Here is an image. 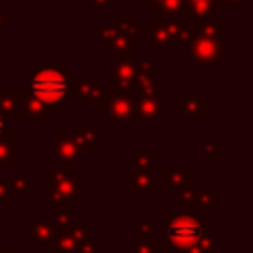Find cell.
<instances>
[{
	"label": "cell",
	"mask_w": 253,
	"mask_h": 253,
	"mask_svg": "<svg viewBox=\"0 0 253 253\" xmlns=\"http://www.w3.org/2000/svg\"><path fill=\"white\" fill-rule=\"evenodd\" d=\"M73 71L63 65V61L43 63L38 61L28 73V91L34 99L57 107L73 95Z\"/></svg>",
	"instance_id": "1"
},
{
	"label": "cell",
	"mask_w": 253,
	"mask_h": 253,
	"mask_svg": "<svg viewBox=\"0 0 253 253\" xmlns=\"http://www.w3.org/2000/svg\"><path fill=\"white\" fill-rule=\"evenodd\" d=\"M162 243L166 251H186L200 243L208 233V225L200 223L194 215H164Z\"/></svg>",
	"instance_id": "2"
},
{
	"label": "cell",
	"mask_w": 253,
	"mask_h": 253,
	"mask_svg": "<svg viewBox=\"0 0 253 253\" xmlns=\"http://www.w3.org/2000/svg\"><path fill=\"white\" fill-rule=\"evenodd\" d=\"M134 95L136 93H111L103 89L89 99L91 107L115 125H134Z\"/></svg>",
	"instance_id": "3"
},
{
	"label": "cell",
	"mask_w": 253,
	"mask_h": 253,
	"mask_svg": "<svg viewBox=\"0 0 253 253\" xmlns=\"http://www.w3.org/2000/svg\"><path fill=\"white\" fill-rule=\"evenodd\" d=\"M180 45H182V51L190 53V57L200 67H208L211 71H215L217 63H221L223 59V42L219 40H210V38L190 34V38L180 42Z\"/></svg>",
	"instance_id": "4"
},
{
	"label": "cell",
	"mask_w": 253,
	"mask_h": 253,
	"mask_svg": "<svg viewBox=\"0 0 253 253\" xmlns=\"http://www.w3.org/2000/svg\"><path fill=\"white\" fill-rule=\"evenodd\" d=\"M45 200L53 206L57 204H71L73 198L81 194V182L69 170H53L45 172Z\"/></svg>",
	"instance_id": "5"
},
{
	"label": "cell",
	"mask_w": 253,
	"mask_h": 253,
	"mask_svg": "<svg viewBox=\"0 0 253 253\" xmlns=\"http://www.w3.org/2000/svg\"><path fill=\"white\" fill-rule=\"evenodd\" d=\"M164 115V95L160 87L136 91L134 95V125L150 123Z\"/></svg>",
	"instance_id": "6"
},
{
	"label": "cell",
	"mask_w": 253,
	"mask_h": 253,
	"mask_svg": "<svg viewBox=\"0 0 253 253\" xmlns=\"http://www.w3.org/2000/svg\"><path fill=\"white\" fill-rule=\"evenodd\" d=\"M134 71H136V63L115 61L111 67V83L107 89L111 93H136L134 91Z\"/></svg>",
	"instance_id": "7"
},
{
	"label": "cell",
	"mask_w": 253,
	"mask_h": 253,
	"mask_svg": "<svg viewBox=\"0 0 253 253\" xmlns=\"http://www.w3.org/2000/svg\"><path fill=\"white\" fill-rule=\"evenodd\" d=\"M18 115L26 117L30 125L42 126V125H45V121H47L49 117H53V115H55V107L45 105V103H42V101H38V99H34V97L30 95V97L22 103V107H20V113H18Z\"/></svg>",
	"instance_id": "8"
},
{
	"label": "cell",
	"mask_w": 253,
	"mask_h": 253,
	"mask_svg": "<svg viewBox=\"0 0 253 253\" xmlns=\"http://www.w3.org/2000/svg\"><path fill=\"white\" fill-rule=\"evenodd\" d=\"M53 152H55V158H57V160L63 164V168L69 170V172H71L73 164H75L77 160H81V156H83V152L77 148L75 140H73L71 136H65V134H57V136H55V148H53Z\"/></svg>",
	"instance_id": "9"
},
{
	"label": "cell",
	"mask_w": 253,
	"mask_h": 253,
	"mask_svg": "<svg viewBox=\"0 0 253 253\" xmlns=\"http://www.w3.org/2000/svg\"><path fill=\"white\" fill-rule=\"evenodd\" d=\"M30 97V91L26 87H4L0 89V113L4 117L18 115L22 103Z\"/></svg>",
	"instance_id": "10"
},
{
	"label": "cell",
	"mask_w": 253,
	"mask_h": 253,
	"mask_svg": "<svg viewBox=\"0 0 253 253\" xmlns=\"http://www.w3.org/2000/svg\"><path fill=\"white\" fill-rule=\"evenodd\" d=\"M20 158V136L18 132L6 130L0 134V170H8Z\"/></svg>",
	"instance_id": "11"
},
{
	"label": "cell",
	"mask_w": 253,
	"mask_h": 253,
	"mask_svg": "<svg viewBox=\"0 0 253 253\" xmlns=\"http://www.w3.org/2000/svg\"><path fill=\"white\" fill-rule=\"evenodd\" d=\"M152 26H158L162 28L170 40H178V42H184L190 38V30L186 24H182L178 18H170V16H164L162 12L158 10H152Z\"/></svg>",
	"instance_id": "12"
},
{
	"label": "cell",
	"mask_w": 253,
	"mask_h": 253,
	"mask_svg": "<svg viewBox=\"0 0 253 253\" xmlns=\"http://www.w3.org/2000/svg\"><path fill=\"white\" fill-rule=\"evenodd\" d=\"M136 34H140L144 38V42L154 47V51H158V53H170L172 51V40L162 28H158V26H136Z\"/></svg>",
	"instance_id": "13"
},
{
	"label": "cell",
	"mask_w": 253,
	"mask_h": 253,
	"mask_svg": "<svg viewBox=\"0 0 253 253\" xmlns=\"http://www.w3.org/2000/svg\"><path fill=\"white\" fill-rule=\"evenodd\" d=\"M71 138L75 140L77 148L81 152H89L95 142L101 140V126L99 125H73L71 126Z\"/></svg>",
	"instance_id": "14"
},
{
	"label": "cell",
	"mask_w": 253,
	"mask_h": 253,
	"mask_svg": "<svg viewBox=\"0 0 253 253\" xmlns=\"http://www.w3.org/2000/svg\"><path fill=\"white\" fill-rule=\"evenodd\" d=\"M154 79V53L148 51L144 55V61L138 65L136 63V71H134V91H148L150 87H154L152 83Z\"/></svg>",
	"instance_id": "15"
},
{
	"label": "cell",
	"mask_w": 253,
	"mask_h": 253,
	"mask_svg": "<svg viewBox=\"0 0 253 253\" xmlns=\"http://www.w3.org/2000/svg\"><path fill=\"white\" fill-rule=\"evenodd\" d=\"M126 182L136 192V196L150 198L154 194V176L150 172H138L134 168L126 170Z\"/></svg>",
	"instance_id": "16"
},
{
	"label": "cell",
	"mask_w": 253,
	"mask_h": 253,
	"mask_svg": "<svg viewBox=\"0 0 253 253\" xmlns=\"http://www.w3.org/2000/svg\"><path fill=\"white\" fill-rule=\"evenodd\" d=\"M99 91H101V83H99V79L93 77V73L89 69H83L81 77L77 81H73V95H77L81 99H91Z\"/></svg>",
	"instance_id": "17"
},
{
	"label": "cell",
	"mask_w": 253,
	"mask_h": 253,
	"mask_svg": "<svg viewBox=\"0 0 253 253\" xmlns=\"http://www.w3.org/2000/svg\"><path fill=\"white\" fill-rule=\"evenodd\" d=\"M69 225H57V223L51 225V237L55 241V253H75L77 251V243L69 235Z\"/></svg>",
	"instance_id": "18"
},
{
	"label": "cell",
	"mask_w": 253,
	"mask_h": 253,
	"mask_svg": "<svg viewBox=\"0 0 253 253\" xmlns=\"http://www.w3.org/2000/svg\"><path fill=\"white\" fill-rule=\"evenodd\" d=\"M28 239L38 245V251H43L45 249L47 239H51V225L47 223V219L43 215H38V219L32 223L30 233H28Z\"/></svg>",
	"instance_id": "19"
},
{
	"label": "cell",
	"mask_w": 253,
	"mask_h": 253,
	"mask_svg": "<svg viewBox=\"0 0 253 253\" xmlns=\"http://www.w3.org/2000/svg\"><path fill=\"white\" fill-rule=\"evenodd\" d=\"M192 182V172L188 168H166L162 170L164 188H188Z\"/></svg>",
	"instance_id": "20"
},
{
	"label": "cell",
	"mask_w": 253,
	"mask_h": 253,
	"mask_svg": "<svg viewBox=\"0 0 253 253\" xmlns=\"http://www.w3.org/2000/svg\"><path fill=\"white\" fill-rule=\"evenodd\" d=\"M194 206H198L200 213L213 215L215 210H217V192H215V188L196 190V202H194Z\"/></svg>",
	"instance_id": "21"
},
{
	"label": "cell",
	"mask_w": 253,
	"mask_h": 253,
	"mask_svg": "<svg viewBox=\"0 0 253 253\" xmlns=\"http://www.w3.org/2000/svg\"><path fill=\"white\" fill-rule=\"evenodd\" d=\"M208 107H210L208 97H182L180 99V113L184 117H188V115L206 117L210 113Z\"/></svg>",
	"instance_id": "22"
},
{
	"label": "cell",
	"mask_w": 253,
	"mask_h": 253,
	"mask_svg": "<svg viewBox=\"0 0 253 253\" xmlns=\"http://www.w3.org/2000/svg\"><path fill=\"white\" fill-rule=\"evenodd\" d=\"M28 176L30 172L26 168H22L18 172V178H12L8 180V192H10V198L16 196V198H26L30 194V184H28Z\"/></svg>",
	"instance_id": "23"
},
{
	"label": "cell",
	"mask_w": 253,
	"mask_h": 253,
	"mask_svg": "<svg viewBox=\"0 0 253 253\" xmlns=\"http://www.w3.org/2000/svg\"><path fill=\"white\" fill-rule=\"evenodd\" d=\"M113 30H117L119 34L125 36H136V20L132 16H111L109 24Z\"/></svg>",
	"instance_id": "24"
},
{
	"label": "cell",
	"mask_w": 253,
	"mask_h": 253,
	"mask_svg": "<svg viewBox=\"0 0 253 253\" xmlns=\"http://www.w3.org/2000/svg\"><path fill=\"white\" fill-rule=\"evenodd\" d=\"M196 36H202V38H210V40H219L223 42V36H225V26H221L219 22H215L213 18L204 22L196 32Z\"/></svg>",
	"instance_id": "25"
},
{
	"label": "cell",
	"mask_w": 253,
	"mask_h": 253,
	"mask_svg": "<svg viewBox=\"0 0 253 253\" xmlns=\"http://www.w3.org/2000/svg\"><path fill=\"white\" fill-rule=\"evenodd\" d=\"M136 42H134V36H125V34H117V38L107 45L111 53H121L128 47H134Z\"/></svg>",
	"instance_id": "26"
},
{
	"label": "cell",
	"mask_w": 253,
	"mask_h": 253,
	"mask_svg": "<svg viewBox=\"0 0 253 253\" xmlns=\"http://www.w3.org/2000/svg\"><path fill=\"white\" fill-rule=\"evenodd\" d=\"M154 10L162 12L164 16H170V18H176L182 14L184 10V0H162Z\"/></svg>",
	"instance_id": "27"
},
{
	"label": "cell",
	"mask_w": 253,
	"mask_h": 253,
	"mask_svg": "<svg viewBox=\"0 0 253 253\" xmlns=\"http://www.w3.org/2000/svg\"><path fill=\"white\" fill-rule=\"evenodd\" d=\"M134 170L138 172H154V156L150 152H138L134 156Z\"/></svg>",
	"instance_id": "28"
},
{
	"label": "cell",
	"mask_w": 253,
	"mask_h": 253,
	"mask_svg": "<svg viewBox=\"0 0 253 253\" xmlns=\"http://www.w3.org/2000/svg\"><path fill=\"white\" fill-rule=\"evenodd\" d=\"M89 233H91V225H89V223H75V225H69V235L75 239L77 247H79L83 241H87Z\"/></svg>",
	"instance_id": "29"
},
{
	"label": "cell",
	"mask_w": 253,
	"mask_h": 253,
	"mask_svg": "<svg viewBox=\"0 0 253 253\" xmlns=\"http://www.w3.org/2000/svg\"><path fill=\"white\" fill-rule=\"evenodd\" d=\"M91 34L93 36H99L101 38V42L105 43V45H109L115 38H117V30H113L111 26H91Z\"/></svg>",
	"instance_id": "30"
},
{
	"label": "cell",
	"mask_w": 253,
	"mask_h": 253,
	"mask_svg": "<svg viewBox=\"0 0 253 253\" xmlns=\"http://www.w3.org/2000/svg\"><path fill=\"white\" fill-rule=\"evenodd\" d=\"M71 215H73L71 204H57V206H55V219H57V225H69Z\"/></svg>",
	"instance_id": "31"
},
{
	"label": "cell",
	"mask_w": 253,
	"mask_h": 253,
	"mask_svg": "<svg viewBox=\"0 0 253 253\" xmlns=\"http://www.w3.org/2000/svg\"><path fill=\"white\" fill-rule=\"evenodd\" d=\"M152 237H154V231H152L150 223H138L136 225V241L138 243H150Z\"/></svg>",
	"instance_id": "32"
},
{
	"label": "cell",
	"mask_w": 253,
	"mask_h": 253,
	"mask_svg": "<svg viewBox=\"0 0 253 253\" xmlns=\"http://www.w3.org/2000/svg\"><path fill=\"white\" fill-rule=\"evenodd\" d=\"M200 245H202V249L208 253V251H215V247H217V239H215V235L213 233H206L202 239H200Z\"/></svg>",
	"instance_id": "33"
},
{
	"label": "cell",
	"mask_w": 253,
	"mask_h": 253,
	"mask_svg": "<svg viewBox=\"0 0 253 253\" xmlns=\"http://www.w3.org/2000/svg\"><path fill=\"white\" fill-rule=\"evenodd\" d=\"M194 202H196V190H192L190 186L184 188L180 194V204L182 206H194Z\"/></svg>",
	"instance_id": "34"
},
{
	"label": "cell",
	"mask_w": 253,
	"mask_h": 253,
	"mask_svg": "<svg viewBox=\"0 0 253 253\" xmlns=\"http://www.w3.org/2000/svg\"><path fill=\"white\" fill-rule=\"evenodd\" d=\"M10 24H12V10L6 8V6H0V34H2V30H4L6 26H10Z\"/></svg>",
	"instance_id": "35"
},
{
	"label": "cell",
	"mask_w": 253,
	"mask_h": 253,
	"mask_svg": "<svg viewBox=\"0 0 253 253\" xmlns=\"http://www.w3.org/2000/svg\"><path fill=\"white\" fill-rule=\"evenodd\" d=\"M99 251V245H97V241H83L79 247H77V251L75 253H97Z\"/></svg>",
	"instance_id": "36"
},
{
	"label": "cell",
	"mask_w": 253,
	"mask_h": 253,
	"mask_svg": "<svg viewBox=\"0 0 253 253\" xmlns=\"http://www.w3.org/2000/svg\"><path fill=\"white\" fill-rule=\"evenodd\" d=\"M0 206H10V192H8V180H0Z\"/></svg>",
	"instance_id": "37"
},
{
	"label": "cell",
	"mask_w": 253,
	"mask_h": 253,
	"mask_svg": "<svg viewBox=\"0 0 253 253\" xmlns=\"http://www.w3.org/2000/svg\"><path fill=\"white\" fill-rule=\"evenodd\" d=\"M202 150L208 154V158L213 162V160H217V144L215 142H204L202 144Z\"/></svg>",
	"instance_id": "38"
},
{
	"label": "cell",
	"mask_w": 253,
	"mask_h": 253,
	"mask_svg": "<svg viewBox=\"0 0 253 253\" xmlns=\"http://www.w3.org/2000/svg\"><path fill=\"white\" fill-rule=\"evenodd\" d=\"M247 0H213V6L217 8H233V6H241Z\"/></svg>",
	"instance_id": "39"
},
{
	"label": "cell",
	"mask_w": 253,
	"mask_h": 253,
	"mask_svg": "<svg viewBox=\"0 0 253 253\" xmlns=\"http://www.w3.org/2000/svg\"><path fill=\"white\" fill-rule=\"evenodd\" d=\"M198 4H213V0H184V8H192Z\"/></svg>",
	"instance_id": "40"
},
{
	"label": "cell",
	"mask_w": 253,
	"mask_h": 253,
	"mask_svg": "<svg viewBox=\"0 0 253 253\" xmlns=\"http://www.w3.org/2000/svg\"><path fill=\"white\" fill-rule=\"evenodd\" d=\"M136 253H154V247H152V243H138Z\"/></svg>",
	"instance_id": "41"
},
{
	"label": "cell",
	"mask_w": 253,
	"mask_h": 253,
	"mask_svg": "<svg viewBox=\"0 0 253 253\" xmlns=\"http://www.w3.org/2000/svg\"><path fill=\"white\" fill-rule=\"evenodd\" d=\"M93 6H97V8H107L109 4H111V0H89Z\"/></svg>",
	"instance_id": "42"
},
{
	"label": "cell",
	"mask_w": 253,
	"mask_h": 253,
	"mask_svg": "<svg viewBox=\"0 0 253 253\" xmlns=\"http://www.w3.org/2000/svg\"><path fill=\"white\" fill-rule=\"evenodd\" d=\"M6 130H8V123H6V117L0 113V134L6 132Z\"/></svg>",
	"instance_id": "43"
},
{
	"label": "cell",
	"mask_w": 253,
	"mask_h": 253,
	"mask_svg": "<svg viewBox=\"0 0 253 253\" xmlns=\"http://www.w3.org/2000/svg\"><path fill=\"white\" fill-rule=\"evenodd\" d=\"M184 253H206L204 249H202V245L198 243V245H194V247H190V249H186Z\"/></svg>",
	"instance_id": "44"
},
{
	"label": "cell",
	"mask_w": 253,
	"mask_h": 253,
	"mask_svg": "<svg viewBox=\"0 0 253 253\" xmlns=\"http://www.w3.org/2000/svg\"><path fill=\"white\" fill-rule=\"evenodd\" d=\"M160 2H162V0H144V6H146V8H150V10H154Z\"/></svg>",
	"instance_id": "45"
},
{
	"label": "cell",
	"mask_w": 253,
	"mask_h": 253,
	"mask_svg": "<svg viewBox=\"0 0 253 253\" xmlns=\"http://www.w3.org/2000/svg\"><path fill=\"white\" fill-rule=\"evenodd\" d=\"M2 253H28V251H22V249H20V251H12V249H6V251H2Z\"/></svg>",
	"instance_id": "46"
},
{
	"label": "cell",
	"mask_w": 253,
	"mask_h": 253,
	"mask_svg": "<svg viewBox=\"0 0 253 253\" xmlns=\"http://www.w3.org/2000/svg\"><path fill=\"white\" fill-rule=\"evenodd\" d=\"M119 253H136V251H130V249H126V251H125V249H123V251H119Z\"/></svg>",
	"instance_id": "47"
},
{
	"label": "cell",
	"mask_w": 253,
	"mask_h": 253,
	"mask_svg": "<svg viewBox=\"0 0 253 253\" xmlns=\"http://www.w3.org/2000/svg\"><path fill=\"white\" fill-rule=\"evenodd\" d=\"M0 69H2V53H0Z\"/></svg>",
	"instance_id": "48"
},
{
	"label": "cell",
	"mask_w": 253,
	"mask_h": 253,
	"mask_svg": "<svg viewBox=\"0 0 253 253\" xmlns=\"http://www.w3.org/2000/svg\"><path fill=\"white\" fill-rule=\"evenodd\" d=\"M0 6H2V0H0Z\"/></svg>",
	"instance_id": "49"
}]
</instances>
